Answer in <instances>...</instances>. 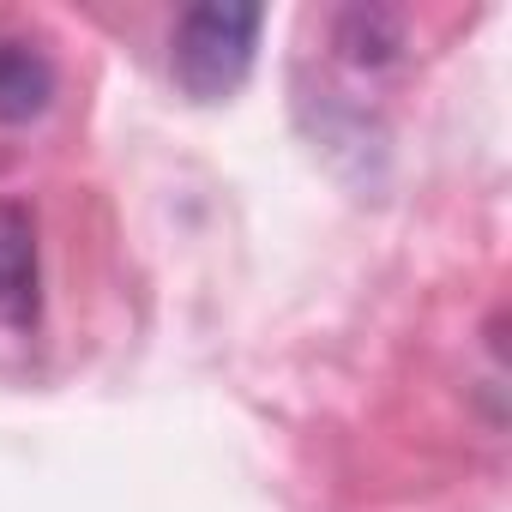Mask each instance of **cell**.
I'll use <instances>...</instances> for the list:
<instances>
[{
    "label": "cell",
    "mask_w": 512,
    "mask_h": 512,
    "mask_svg": "<svg viewBox=\"0 0 512 512\" xmlns=\"http://www.w3.org/2000/svg\"><path fill=\"white\" fill-rule=\"evenodd\" d=\"M266 13L260 7H235V0H205L175 19L169 37V73L193 103H229L247 73H253V49H260Z\"/></svg>",
    "instance_id": "6da1fadb"
},
{
    "label": "cell",
    "mask_w": 512,
    "mask_h": 512,
    "mask_svg": "<svg viewBox=\"0 0 512 512\" xmlns=\"http://www.w3.org/2000/svg\"><path fill=\"white\" fill-rule=\"evenodd\" d=\"M43 278H37V223L25 205L0 199V326L25 332L37 320Z\"/></svg>",
    "instance_id": "7a4b0ae2"
},
{
    "label": "cell",
    "mask_w": 512,
    "mask_h": 512,
    "mask_svg": "<svg viewBox=\"0 0 512 512\" xmlns=\"http://www.w3.org/2000/svg\"><path fill=\"white\" fill-rule=\"evenodd\" d=\"M332 43H338V55L356 73H380V67H398L404 61V25L386 7H350V13H338Z\"/></svg>",
    "instance_id": "3957f363"
},
{
    "label": "cell",
    "mask_w": 512,
    "mask_h": 512,
    "mask_svg": "<svg viewBox=\"0 0 512 512\" xmlns=\"http://www.w3.org/2000/svg\"><path fill=\"white\" fill-rule=\"evenodd\" d=\"M55 97V67L31 49L0 37V121H37Z\"/></svg>",
    "instance_id": "277c9868"
}]
</instances>
